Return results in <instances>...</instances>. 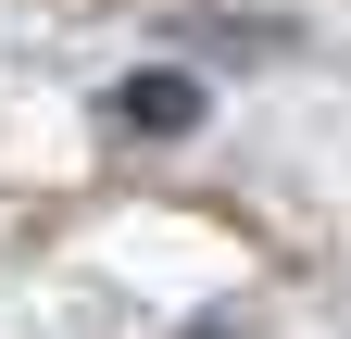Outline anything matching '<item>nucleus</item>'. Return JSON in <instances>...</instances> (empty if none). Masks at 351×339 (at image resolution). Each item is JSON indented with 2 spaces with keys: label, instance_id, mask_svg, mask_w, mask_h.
I'll return each instance as SVG.
<instances>
[{
  "label": "nucleus",
  "instance_id": "f257e3e1",
  "mask_svg": "<svg viewBox=\"0 0 351 339\" xmlns=\"http://www.w3.org/2000/svg\"><path fill=\"white\" fill-rule=\"evenodd\" d=\"M113 126H125V139H189V126H201V89H189V75H125V89H113Z\"/></svg>",
  "mask_w": 351,
  "mask_h": 339
}]
</instances>
